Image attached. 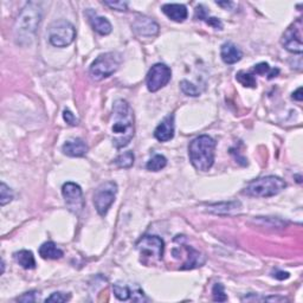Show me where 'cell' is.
Listing matches in <instances>:
<instances>
[{
	"instance_id": "cell-1",
	"label": "cell",
	"mask_w": 303,
	"mask_h": 303,
	"mask_svg": "<svg viewBox=\"0 0 303 303\" xmlns=\"http://www.w3.org/2000/svg\"><path fill=\"white\" fill-rule=\"evenodd\" d=\"M135 134L133 109L126 100H116L112 104L111 141L115 148L128 146Z\"/></svg>"
},
{
	"instance_id": "cell-2",
	"label": "cell",
	"mask_w": 303,
	"mask_h": 303,
	"mask_svg": "<svg viewBox=\"0 0 303 303\" xmlns=\"http://www.w3.org/2000/svg\"><path fill=\"white\" fill-rule=\"evenodd\" d=\"M42 20V8L38 3H27L23 9L15 26L16 42L20 45H27L34 40L37 29Z\"/></svg>"
},
{
	"instance_id": "cell-3",
	"label": "cell",
	"mask_w": 303,
	"mask_h": 303,
	"mask_svg": "<svg viewBox=\"0 0 303 303\" xmlns=\"http://www.w3.org/2000/svg\"><path fill=\"white\" fill-rule=\"evenodd\" d=\"M216 141L209 135H200L192 140L188 146V157L197 171L207 172L214 164Z\"/></svg>"
},
{
	"instance_id": "cell-4",
	"label": "cell",
	"mask_w": 303,
	"mask_h": 303,
	"mask_svg": "<svg viewBox=\"0 0 303 303\" xmlns=\"http://www.w3.org/2000/svg\"><path fill=\"white\" fill-rule=\"evenodd\" d=\"M285 187L287 184L283 179L275 177V175H268V177L249 182L243 193L250 197H257V198H268V197L277 196Z\"/></svg>"
},
{
	"instance_id": "cell-5",
	"label": "cell",
	"mask_w": 303,
	"mask_h": 303,
	"mask_svg": "<svg viewBox=\"0 0 303 303\" xmlns=\"http://www.w3.org/2000/svg\"><path fill=\"white\" fill-rule=\"evenodd\" d=\"M121 56L118 52H105L98 56L90 66V76L95 81H102L118 71L121 65Z\"/></svg>"
},
{
	"instance_id": "cell-6",
	"label": "cell",
	"mask_w": 303,
	"mask_h": 303,
	"mask_svg": "<svg viewBox=\"0 0 303 303\" xmlns=\"http://www.w3.org/2000/svg\"><path fill=\"white\" fill-rule=\"evenodd\" d=\"M76 38V29L68 20H57L49 29V41L56 48H65Z\"/></svg>"
},
{
	"instance_id": "cell-7",
	"label": "cell",
	"mask_w": 303,
	"mask_h": 303,
	"mask_svg": "<svg viewBox=\"0 0 303 303\" xmlns=\"http://www.w3.org/2000/svg\"><path fill=\"white\" fill-rule=\"evenodd\" d=\"M136 249L139 250L141 257H142L143 263H147V259L150 260H159L163 259L164 251H165V243L163 239L158 236L146 235L141 237L136 243Z\"/></svg>"
},
{
	"instance_id": "cell-8",
	"label": "cell",
	"mask_w": 303,
	"mask_h": 303,
	"mask_svg": "<svg viewBox=\"0 0 303 303\" xmlns=\"http://www.w3.org/2000/svg\"><path fill=\"white\" fill-rule=\"evenodd\" d=\"M116 193H118V185L114 181H105L98 186L94 195L95 209L100 216H105L109 209L115 202Z\"/></svg>"
},
{
	"instance_id": "cell-9",
	"label": "cell",
	"mask_w": 303,
	"mask_h": 303,
	"mask_svg": "<svg viewBox=\"0 0 303 303\" xmlns=\"http://www.w3.org/2000/svg\"><path fill=\"white\" fill-rule=\"evenodd\" d=\"M172 71L166 64L163 63H157L149 69L146 77L147 89L150 93H157L161 88L167 86V83L171 81Z\"/></svg>"
},
{
	"instance_id": "cell-10",
	"label": "cell",
	"mask_w": 303,
	"mask_h": 303,
	"mask_svg": "<svg viewBox=\"0 0 303 303\" xmlns=\"http://www.w3.org/2000/svg\"><path fill=\"white\" fill-rule=\"evenodd\" d=\"M282 45L285 50L292 52V54H302V20L298 18L294 24L285 30L282 37Z\"/></svg>"
},
{
	"instance_id": "cell-11",
	"label": "cell",
	"mask_w": 303,
	"mask_h": 303,
	"mask_svg": "<svg viewBox=\"0 0 303 303\" xmlns=\"http://www.w3.org/2000/svg\"><path fill=\"white\" fill-rule=\"evenodd\" d=\"M62 195L66 206L73 213H80L84 207L83 193L80 185L75 182H65L62 187Z\"/></svg>"
},
{
	"instance_id": "cell-12",
	"label": "cell",
	"mask_w": 303,
	"mask_h": 303,
	"mask_svg": "<svg viewBox=\"0 0 303 303\" xmlns=\"http://www.w3.org/2000/svg\"><path fill=\"white\" fill-rule=\"evenodd\" d=\"M133 30L137 36L152 38L158 36L160 27L156 20L146 16H139L133 22Z\"/></svg>"
},
{
	"instance_id": "cell-13",
	"label": "cell",
	"mask_w": 303,
	"mask_h": 303,
	"mask_svg": "<svg viewBox=\"0 0 303 303\" xmlns=\"http://www.w3.org/2000/svg\"><path fill=\"white\" fill-rule=\"evenodd\" d=\"M174 136V115L171 114L165 118L154 130V137L160 142H167Z\"/></svg>"
},
{
	"instance_id": "cell-14",
	"label": "cell",
	"mask_w": 303,
	"mask_h": 303,
	"mask_svg": "<svg viewBox=\"0 0 303 303\" xmlns=\"http://www.w3.org/2000/svg\"><path fill=\"white\" fill-rule=\"evenodd\" d=\"M62 150L65 156L71 158H81L84 157L88 152V146L83 140L73 139L69 140L62 146Z\"/></svg>"
},
{
	"instance_id": "cell-15",
	"label": "cell",
	"mask_w": 303,
	"mask_h": 303,
	"mask_svg": "<svg viewBox=\"0 0 303 303\" xmlns=\"http://www.w3.org/2000/svg\"><path fill=\"white\" fill-rule=\"evenodd\" d=\"M220 57L226 64H236L243 57V52L237 45H235L231 42L224 43L220 49Z\"/></svg>"
},
{
	"instance_id": "cell-16",
	"label": "cell",
	"mask_w": 303,
	"mask_h": 303,
	"mask_svg": "<svg viewBox=\"0 0 303 303\" xmlns=\"http://www.w3.org/2000/svg\"><path fill=\"white\" fill-rule=\"evenodd\" d=\"M163 12L168 18L177 23H182L188 16L187 9L182 4H165L163 6Z\"/></svg>"
},
{
	"instance_id": "cell-17",
	"label": "cell",
	"mask_w": 303,
	"mask_h": 303,
	"mask_svg": "<svg viewBox=\"0 0 303 303\" xmlns=\"http://www.w3.org/2000/svg\"><path fill=\"white\" fill-rule=\"evenodd\" d=\"M89 20L93 29L96 31L97 33L102 34V36H107V34L111 32V24L107 18H104V17H100L97 16L96 13L91 12L89 16Z\"/></svg>"
},
{
	"instance_id": "cell-18",
	"label": "cell",
	"mask_w": 303,
	"mask_h": 303,
	"mask_svg": "<svg viewBox=\"0 0 303 303\" xmlns=\"http://www.w3.org/2000/svg\"><path fill=\"white\" fill-rule=\"evenodd\" d=\"M40 255L44 259H59L63 256V251L54 242H45L41 245Z\"/></svg>"
},
{
	"instance_id": "cell-19",
	"label": "cell",
	"mask_w": 303,
	"mask_h": 303,
	"mask_svg": "<svg viewBox=\"0 0 303 303\" xmlns=\"http://www.w3.org/2000/svg\"><path fill=\"white\" fill-rule=\"evenodd\" d=\"M186 250L188 252V257L187 262H185L184 266L181 267L182 270L195 269V268L202 267L205 263V258H204V256H202V253L199 251H197V250L191 248V246H186Z\"/></svg>"
},
{
	"instance_id": "cell-20",
	"label": "cell",
	"mask_w": 303,
	"mask_h": 303,
	"mask_svg": "<svg viewBox=\"0 0 303 303\" xmlns=\"http://www.w3.org/2000/svg\"><path fill=\"white\" fill-rule=\"evenodd\" d=\"M16 262L24 269H34L36 268V260H34L33 253L29 250H20L15 253Z\"/></svg>"
},
{
	"instance_id": "cell-21",
	"label": "cell",
	"mask_w": 303,
	"mask_h": 303,
	"mask_svg": "<svg viewBox=\"0 0 303 303\" xmlns=\"http://www.w3.org/2000/svg\"><path fill=\"white\" fill-rule=\"evenodd\" d=\"M167 165V159L164 156H160V154H157L152 159L148 161L146 165V168L148 171L152 172H159L164 170Z\"/></svg>"
},
{
	"instance_id": "cell-22",
	"label": "cell",
	"mask_w": 303,
	"mask_h": 303,
	"mask_svg": "<svg viewBox=\"0 0 303 303\" xmlns=\"http://www.w3.org/2000/svg\"><path fill=\"white\" fill-rule=\"evenodd\" d=\"M253 72L257 73V75H268V79L271 80L274 79V77L278 76V73H280V70L277 68H274L271 69L269 64L266 62H262V63H258V64L255 65V68H253Z\"/></svg>"
},
{
	"instance_id": "cell-23",
	"label": "cell",
	"mask_w": 303,
	"mask_h": 303,
	"mask_svg": "<svg viewBox=\"0 0 303 303\" xmlns=\"http://www.w3.org/2000/svg\"><path fill=\"white\" fill-rule=\"evenodd\" d=\"M112 291H114L115 296L120 299V301H127V299L130 298V296L133 294L128 285H125L121 283H115L112 285Z\"/></svg>"
},
{
	"instance_id": "cell-24",
	"label": "cell",
	"mask_w": 303,
	"mask_h": 303,
	"mask_svg": "<svg viewBox=\"0 0 303 303\" xmlns=\"http://www.w3.org/2000/svg\"><path fill=\"white\" fill-rule=\"evenodd\" d=\"M114 163L120 168H130L134 165V154L133 152H125L123 154L116 158Z\"/></svg>"
},
{
	"instance_id": "cell-25",
	"label": "cell",
	"mask_w": 303,
	"mask_h": 303,
	"mask_svg": "<svg viewBox=\"0 0 303 303\" xmlns=\"http://www.w3.org/2000/svg\"><path fill=\"white\" fill-rule=\"evenodd\" d=\"M236 80H237L238 82L242 84V86H244L246 88H256L257 87L256 79L249 72L239 71L237 75H236Z\"/></svg>"
},
{
	"instance_id": "cell-26",
	"label": "cell",
	"mask_w": 303,
	"mask_h": 303,
	"mask_svg": "<svg viewBox=\"0 0 303 303\" xmlns=\"http://www.w3.org/2000/svg\"><path fill=\"white\" fill-rule=\"evenodd\" d=\"M12 199L13 193L11 188L8 187V185H6L5 182H2V185H0V205L5 206L6 204L12 202Z\"/></svg>"
},
{
	"instance_id": "cell-27",
	"label": "cell",
	"mask_w": 303,
	"mask_h": 303,
	"mask_svg": "<svg viewBox=\"0 0 303 303\" xmlns=\"http://www.w3.org/2000/svg\"><path fill=\"white\" fill-rule=\"evenodd\" d=\"M242 301H268V302H285L288 301L287 298L281 297V296H269V297H257L255 295H250V296H245V297L242 298Z\"/></svg>"
},
{
	"instance_id": "cell-28",
	"label": "cell",
	"mask_w": 303,
	"mask_h": 303,
	"mask_svg": "<svg viewBox=\"0 0 303 303\" xmlns=\"http://www.w3.org/2000/svg\"><path fill=\"white\" fill-rule=\"evenodd\" d=\"M212 295H213V301L216 302L228 301V296L224 291V287L220 283L214 284V287L212 289Z\"/></svg>"
},
{
	"instance_id": "cell-29",
	"label": "cell",
	"mask_w": 303,
	"mask_h": 303,
	"mask_svg": "<svg viewBox=\"0 0 303 303\" xmlns=\"http://www.w3.org/2000/svg\"><path fill=\"white\" fill-rule=\"evenodd\" d=\"M180 87H181V90L184 91L186 95H188V96H199L200 90L195 86V84L190 83L188 81H182L180 83Z\"/></svg>"
},
{
	"instance_id": "cell-30",
	"label": "cell",
	"mask_w": 303,
	"mask_h": 303,
	"mask_svg": "<svg viewBox=\"0 0 303 303\" xmlns=\"http://www.w3.org/2000/svg\"><path fill=\"white\" fill-rule=\"evenodd\" d=\"M71 298V295L70 294H64V292H54L51 296H49V297L45 299V302L47 303H63V302H66L69 301V299Z\"/></svg>"
},
{
	"instance_id": "cell-31",
	"label": "cell",
	"mask_w": 303,
	"mask_h": 303,
	"mask_svg": "<svg viewBox=\"0 0 303 303\" xmlns=\"http://www.w3.org/2000/svg\"><path fill=\"white\" fill-rule=\"evenodd\" d=\"M36 295H37V291H29V292H25V294L22 296H19V297H17L16 299L18 302H23V303H32L37 301Z\"/></svg>"
},
{
	"instance_id": "cell-32",
	"label": "cell",
	"mask_w": 303,
	"mask_h": 303,
	"mask_svg": "<svg viewBox=\"0 0 303 303\" xmlns=\"http://www.w3.org/2000/svg\"><path fill=\"white\" fill-rule=\"evenodd\" d=\"M63 119H64V121L70 126H77L80 122L79 119H77L69 109H65V110L63 111Z\"/></svg>"
},
{
	"instance_id": "cell-33",
	"label": "cell",
	"mask_w": 303,
	"mask_h": 303,
	"mask_svg": "<svg viewBox=\"0 0 303 303\" xmlns=\"http://www.w3.org/2000/svg\"><path fill=\"white\" fill-rule=\"evenodd\" d=\"M104 5L109 6L110 9L116 10V11H126L127 10L126 2H104Z\"/></svg>"
},
{
	"instance_id": "cell-34",
	"label": "cell",
	"mask_w": 303,
	"mask_h": 303,
	"mask_svg": "<svg viewBox=\"0 0 303 303\" xmlns=\"http://www.w3.org/2000/svg\"><path fill=\"white\" fill-rule=\"evenodd\" d=\"M205 22L207 25L212 26V27H214V29H219V30L223 29V23H221L218 18H214V17H207V18L205 19Z\"/></svg>"
},
{
	"instance_id": "cell-35",
	"label": "cell",
	"mask_w": 303,
	"mask_h": 303,
	"mask_svg": "<svg viewBox=\"0 0 303 303\" xmlns=\"http://www.w3.org/2000/svg\"><path fill=\"white\" fill-rule=\"evenodd\" d=\"M207 11L204 8L203 5H198L196 8V19H199V20H204L205 22V19L207 18Z\"/></svg>"
},
{
	"instance_id": "cell-36",
	"label": "cell",
	"mask_w": 303,
	"mask_h": 303,
	"mask_svg": "<svg viewBox=\"0 0 303 303\" xmlns=\"http://www.w3.org/2000/svg\"><path fill=\"white\" fill-rule=\"evenodd\" d=\"M274 278H276V280H280V281H283V280H287V278L289 277V274L285 273V271H275V273L271 275Z\"/></svg>"
},
{
	"instance_id": "cell-37",
	"label": "cell",
	"mask_w": 303,
	"mask_h": 303,
	"mask_svg": "<svg viewBox=\"0 0 303 303\" xmlns=\"http://www.w3.org/2000/svg\"><path fill=\"white\" fill-rule=\"evenodd\" d=\"M291 97L294 98L295 101L301 102V101L303 100V96H302V88H298V89L296 90L294 94H292V96H291Z\"/></svg>"
},
{
	"instance_id": "cell-38",
	"label": "cell",
	"mask_w": 303,
	"mask_h": 303,
	"mask_svg": "<svg viewBox=\"0 0 303 303\" xmlns=\"http://www.w3.org/2000/svg\"><path fill=\"white\" fill-rule=\"evenodd\" d=\"M216 4L218 5V6H225V8H228V6H231L232 5V3H230V2H228V3H216Z\"/></svg>"
}]
</instances>
